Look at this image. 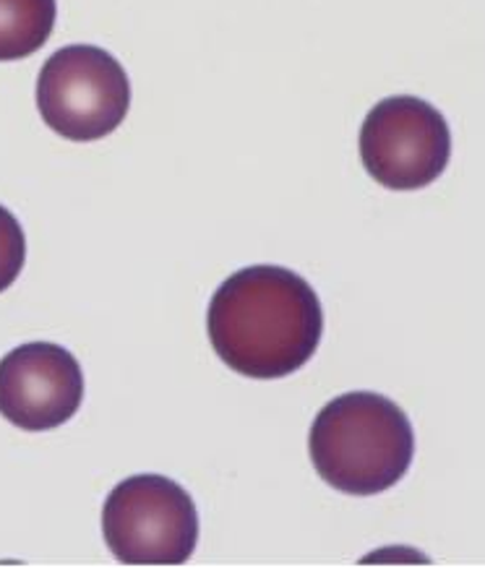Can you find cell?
<instances>
[{"label": "cell", "mask_w": 485, "mask_h": 568, "mask_svg": "<svg viewBox=\"0 0 485 568\" xmlns=\"http://www.w3.org/2000/svg\"><path fill=\"white\" fill-rule=\"evenodd\" d=\"M206 334L220 361L245 378L293 376L316 355L324 308L303 276L282 266H249L212 295Z\"/></svg>", "instance_id": "6da1fadb"}, {"label": "cell", "mask_w": 485, "mask_h": 568, "mask_svg": "<svg viewBox=\"0 0 485 568\" xmlns=\"http://www.w3.org/2000/svg\"><path fill=\"white\" fill-rule=\"evenodd\" d=\"M309 452L319 477L334 490L376 496L394 488L413 465V423L390 396L350 392L316 415Z\"/></svg>", "instance_id": "7a4b0ae2"}, {"label": "cell", "mask_w": 485, "mask_h": 568, "mask_svg": "<svg viewBox=\"0 0 485 568\" xmlns=\"http://www.w3.org/2000/svg\"><path fill=\"white\" fill-rule=\"evenodd\" d=\"M102 535L125 566H181L196 550L199 511L170 477L133 475L104 498Z\"/></svg>", "instance_id": "3957f363"}, {"label": "cell", "mask_w": 485, "mask_h": 568, "mask_svg": "<svg viewBox=\"0 0 485 568\" xmlns=\"http://www.w3.org/2000/svg\"><path fill=\"white\" fill-rule=\"evenodd\" d=\"M37 108L58 136L104 139L129 115V73L108 50L69 44L44 61L37 79Z\"/></svg>", "instance_id": "277c9868"}, {"label": "cell", "mask_w": 485, "mask_h": 568, "mask_svg": "<svg viewBox=\"0 0 485 568\" xmlns=\"http://www.w3.org/2000/svg\"><path fill=\"white\" fill-rule=\"evenodd\" d=\"M361 160L373 181L392 191L425 189L452 156L446 118L421 97H386L361 125Z\"/></svg>", "instance_id": "5b68a950"}, {"label": "cell", "mask_w": 485, "mask_h": 568, "mask_svg": "<svg viewBox=\"0 0 485 568\" xmlns=\"http://www.w3.org/2000/svg\"><path fill=\"white\" fill-rule=\"evenodd\" d=\"M84 402L77 357L52 342H29L0 361V415L21 430L61 428Z\"/></svg>", "instance_id": "8992f818"}, {"label": "cell", "mask_w": 485, "mask_h": 568, "mask_svg": "<svg viewBox=\"0 0 485 568\" xmlns=\"http://www.w3.org/2000/svg\"><path fill=\"white\" fill-rule=\"evenodd\" d=\"M55 0H0V63L42 50L55 27Z\"/></svg>", "instance_id": "52a82bcc"}, {"label": "cell", "mask_w": 485, "mask_h": 568, "mask_svg": "<svg viewBox=\"0 0 485 568\" xmlns=\"http://www.w3.org/2000/svg\"><path fill=\"white\" fill-rule=\"evenodd\" d=\"M27 264V235L11 209L0 206V293L11 287Z\"/></svg>", "instance_id": "ba28073f"}]
</instances>
